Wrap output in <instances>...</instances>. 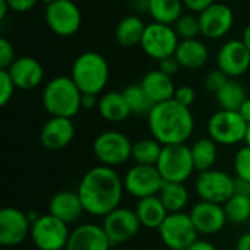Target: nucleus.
<instances>
[{
	"label": "nucleus",
	"instance_id": "obj_1",
	"mask_svg": "<svg viewBox=\"0 0 250 250\" xmlns=\"http://www.w3.org/2000/svg\"><path fill=\"white\" fill-rule=\"evenodd\" d=\"M125 192L123 177L117 170L101 164L89 168L78 186L85 212L103 218L120 207Z\"/></svg>",
	"mask_w": 250,
	"mask_h": 250
},
{
	"label": "nucleus",
	"instance_id": "obj_2",
	"mask_svg": "<svg viewBox=\"0 0 250 250\" xmlns=\"http://www.w3.org/2000/svg\"><path fill=\"white\" fill-rule=\"evenodd\" d=\"M146 119L152 138L164 146L186 144L195 130L190 108L179 104L174 98L155 104Z\"/></svg>",
	"mask_w": 250,
	"mask_h": 250
},
{
	"label": "nucleus",
	"instance_id": "obj_3",
	"mask_svg": "<svg viewBox=\"0 0 250 250\" xmlns=\"http://www.w3.org/2000/svg\"><path fill=\"white\" fill-rule=\"evenodd\" d=\"M41 101L51 117L73 119L82 108V92L70 76L62 75L47 82Z\"/></svg>",
	"mask_w": 250,
	"mask_h": 250
},
{
	"label": "nucleus",
	"instance_id": "obj_4",
	"mask_svg": "<svg viewBox=\"0 0 250 250\" xmlns=\"http://www.w3.org/2000/svg\"><path fill=\"white\" fill-rule=\"evenodd\" d=\"M110 76V69L105 57L95 51L79 54L70 70V78L82 94L98 95L104 91Z\"/></svg>",
	"mask_w": 250,
	"mask_h": 250
},
{
	"label": "nucleus",
	"instance_id": "obj_5",
	"mask_svg": "<svg viewBox=\"0 0 250 250\" xmlns=\"http://www.w3.org/2000/svg\"><path fill=\"white\" fill-rule=\"evenodd\" d=\"M133 142L119 130L101 132L92 142V152L101 166L116 168L132 158Z\"/></svg>",
	"mask_w": 250,
	"mask_h": 250
},
{
	"label": "nucleus",
	"instance_id": "obj_6",
	"mask_svg": "<svg viewBox=\"0 0 250 250\" xmlns=\"http://www.w3.org/2000/svg\"><path fill=\"white\" fill-rule=\"evenodd\" d=\"M157 168L163 176L164 182L185 183L196 170L190 146H188L186 144L163 146Z\"/></svg>",
	"mask_w": 250,
	"mask_h": 250
},
{
	"label": "nucleus",
	"instance_id": "obj_7",
	"mask_svg": "<svg viewBox=\"0 0 250 250\" xmlns=\"http://www.w3.org/2000/svg\"><path fill=\"white\" fill-rule=\"evenodd\" d=\"M207 129L209 138L215 144L231 146L245 142L248 122L242 117L239 111L218 110L209 117Z\"/></svg>",
	"mask_w": 250,
	"mask_h": 250
},
{
	"label": "nucleus",
	"instance_id": "obj_8",
	"mask_svg": "<svg viewBox=\"0 0 250 250\" xmlns=\"http://www.w3.org/2000/svg\"><path fill=\"white\" fill-rule=\"evenodd\" d=\"M29 237L38 250H64L70 237L69 224L51 214H44L31 226Z\"/></svg>",
	"mask_w": 250,
	"mask_h": 250
},
{
	"label": "nucleus",
	"instance_id": "obj_9",
	"mask_svg": "<svg viewBox=\"0 0 250 250\" xmlns=\"http://www.w3.org/2000/svg\"><path fill=\"white\" fill-rule=\"evenodd\" d=\"M163 245L170 250H188L199 237L189 214H168L158 229Z\"/></svg>",
	"mask_w": 250,
	"mask_h": 250
},
{
	"label": "nucleus",
	"instance_id": "obj_10",
	"mask_svg": "<svg viewBox=\"0 0 250 250\" xmlns=\"http://www.w3.org/2000/svg\"><path fill=\"white\" fill-rule=\"evenodd\" d=\"M236 177L221 170H207L198 173L195 180V192L201 201L224 205L234 195Z\"/></svg>",
	"mask_w": 250,
	"mask_h": 250
},
{
	"label": "nucleus",
	"instance_id": "obj_11",
	"mask_svg": "<svg viewBox=\"0 0 250 250\" xmlns=\"http://www.w3.org/2000/svg\"><path fill=\"white\" fill-rule=\"evenodd\" d=\"M180 44V38L176 34L173 25H166L160 22L148 23L141 41V47L146 56L155 60H163L176 54Z\"/></svg>",
	"mask_w": 250,
	"mask_h": 250
},
{
	"label": "nucleus",
	"instance_id": "obj_12",
	"mask_svg": "<svg viewBox=\"0 0 250 250\" xmlns=\"http://www.w3.org/2000/svg\"><path fill=\"white\" fill-rule=\"evenodd\" d=\"M164 183L166 182L157 166L135 164L126 171L123 177L125 190L136 199L157 196L161 192Z\"/></svg>",
	"mask_w": 250,
	"mask_h": 250
},
{
	"label": "nucleus",
	"instance_id": "obj_13",
	"mask_svg": "<svg viewBox=\"0 0 250 250\" xmlns=\"http://www.w3.org/2000/svg\"><path fill=\"white\" fill-rule=\"evenodd\" d=\"M45 22L56 35L72 37L82 25V13L73 0H56L45 7Z\"/></svg>",
	"mask_w": 250,
	"mask_h": 250
},
{
	"label": "nucleus",
	"instance_id": "obj_14",
	"mask_svg": "<svg viewBox=\"0 0 250 250\" xmlns=\"http://www.w3.org/2000/svg\"><path fill=\"white\" fill-rule=\"evenodd\" d=\"M103 229L113 246L130 242L141 230V223L135 209L122 208L111 211L103 218Z\"/></svg>",
	"mask_w": 250,
	"mask_h": 250
},
{
	"label": "nucleus",
	"instance_id": "obj_15",
	"mask_svg": "<svg viewBox=\"0 0 250 250\" xmlns=\"http://www.w3.org/2000/svg\"><path fill=\"white\" fill-rule=\"evenodd\" d=\"M217 66L230 79L245 75L250 67V50L243 40H230L224 42L217 54Z\"/></svg>",
	"mask_w": 250,
	"mask_h": 250
},
{
	"label": "nucleus",
	"instance_id": "obj_16",
	"mask_svg": "<svg viewBox=\"0 0 250 250\" xmlns=\"http://www.w3.org/2000/svg\"><path fill=\"white\" fill-rule=\"evenodd\" d=\"M189 217L196 231L202 236H214L220 233L229 223L224 207L207 201L196 202L190 208Z\"/></svg>",
	"mask_w": 250,
	"mask_h": 250
},
{
	"label": "nucleus",
	"instance_id": "obj_17",
	"mask_svg": "<svg viewBox=\"0 0 250 250\" xmlns=\"http://www.w3.org/2000/svg\"><path fill=\"white\" fill-rule=\"evenodd\" d=\"M31 233L28 214L18 208L6 207L0 211V243L3 246H18Z\"/></svg>",
	"mask_w": 250,
	"mask_h": 250
},
{
	"label": "nucleus",
	"instance_id": "obj_18",
	"mask_svg": "<svg viewBox=\"0 0 250 250\" xmlns=\"http://www.w3.org/2000/svg\"><path fill=\"white\" fill-rule=\"evenodd\" d=\"M201 35L209 40H218L226 37L234 23L233 10L224 3H214L199 15Z\"/></svg>",
	"mask_w": 250,
	"mask_h": 250
},
{
	"label": "nucleus",
	"instance_id": "obj_19",
	"mask_svg": "<svg viewBox=\"0 0 250 250\" xmlns=\"http://www.w3.org/2000/svg\"><path fill=\"white\" fill-rule=\"evenodd\" d=\"M76 129L72 119L50 117L40 132V142L45 149L60 151L69 146L75 138Z\"/></svg>",
	"mask_w": 250,
	"mask_h": 250
},
{
	"label": "nucleus",
	"instance_id": "obj_20",
	"mask_svg": "<svg viewBox=\"0 0 250 250\" xmlns=\"http://www.w3.org/2000/svg\"><path fill=\"white\" fill-rule=\"evenodd\" d=\"M111 246L103 226L85 223L70 231L64 250H110Z\"/></svg>",
	"mask_w": 250,
	"mask_h": 250
},
{
	"label": "nucleus",
	"instance_id": "obj_21",
	"mask_svg": "<svg viewBox=\"0 0 250 250\" xmlns=\"http://www.w3.org/2000/svg\"><path fill=\"white\" fill-rule=\"evenodd\" d=\"M18 89L31 91L41 85L44 79V69L38 60L31 56L16 57V60L6 69Z\"/></svg>",
	"mask_w": 250,
	"mask_h": 250
},
{
	"label": "nucleus",
	"instance_id": "obj_22",
	"mask_svg": "<svg viewBox=\"0 0 250 250\" xmlns=\"http://www.w3.org/2000/svg\"><path fill=\"white\" fill-rule=\"evenodd\" d=\"M85 212L78 190H60L53 195L48 204V214L66 224H73L81 220Z\"/></svg>",
	"mask_w": 250,
	"mask_h": 250
},
{
	"label": "nucleus",
	"instance_id": "obj_23",
	"mask_svg": "<svg viewBox=\"0 0 250 250\" xmlns=\"http://www.w3.org/2000/svg\"><path fill=\"white\" fill-rule=\"evenodd\" d=\"M141 86L148 94V97L152 100L154 104H160L168 100L174 98L176 86L171 79V76L166 75L164 72L158 70H149L144 75L141 81Z\"/></svg>",
	"mask_w": 250,
	"mask_h": 250
},
{
	"label": "nucleus",
	"instance_id": "obj_24",
	"mask_svg": "<svg viewBox=\"0 0 250 250\" xmlns=\"http://www.w3.org/2000/svg\"><path fill=\"white\" fill-rule=\"evenodd\" d=\"M135 212L138 215L141 226L148 230H158L168 215V211L166 209L158 195L138 199Z\"/></svg>",
	"mask_w": 250,
	"mask_h": 250
},
{
	"label": "nucleus",
	"instance_id": "obj_25",
	"mask_svg": "<svg viewBox=\"0 0 250 250\" xmlns=\"http://www.w3.org/2000/svg\"><path fill=\"white\" fill-rule=\"evenodd\" d=\"M174 56L182 67L195 70L202 67L208 62L209 51L202 41L193 38V40H182Z\"/></svg>",
	"mask_w": 250,
	"mask_h": 250
},
{
	"label": "nucleus",
	"instance_id": "obj_26",
	"mask_svg": "<svg viewBox=\"0 0 250 250\" xmlns=\"http://www.w3.org/2000/svg\"><path fill=\"white\" fill-rule=\"evenodd\" d=\"M97 108L100 116L111 123L125 122L132 114L123 92H117V91H108L103 94L100 97Z\"/></svg>",
	"mask_w": 250,
	"mask_h": 250
},
{
	"label": "nucleus",
	"instance_id": "obj_27",
	"mask_svg": "<svg viewBox=\"0 0 250 250\" xmlns=\"http://www.w3.org/2000/svg\"><path fill=\"white\" fill-rule=\"evenodd\" d=\"M146 25L136 15L125 16L116 26V40L122 47H135L141 44Z\"/></svg>",
	"mask_w": 250,
	"mask_h": 250
},
{
	"label": "nucleus",
	"instance_id": "obj_28",
	"mask_svg": "<svg viewBox=\"0 0 250 250\" xmlns=\"http://www.w3.org/2000/svg\"><path fill=\"white\" fill-rule=\"evenodd\" d=\"M192 158L198 173L214 168L218 158V144H215L211 138H201L192 146Z\"/></svg>",
	"mask_w": 250,
	"mask_h": 250
},
{
	"label": "nucleus",
	"instance_id": "obj_29",
	"mask_svg": "<svg viewBox=\"0 0 250 250\" xmlns=\"http://www.w3.org/2000/svg\"><path fill=\"white\" fill-rule=\"evenodd\" d=\"M158 196L164 204L166 209L168 211V214L183 212V209L189 204V190L185 186V183L166 182Z\"/></svg>",
	"mask_w": 250,
	"mask_h": 250
},
{
	"label": "nucleus",
	"instance_id": "obj_30",
	"mask_svg": "<svg viewBox=\"0 0 250 250\" xmlns=\"http://www.w3.org/2000/svg\"><path fill=\"white\" fill-rule=\"evenodd\" d=\"M215 100L221 110L239 111L243 103L248 100V92L239 81L229 79V82L215 94Z\"/></svg>",
	"mask_w": 250,
	"mask_h": 250
},
{
	"label": "nucleus",
	"instance_id": "obj_31",
	"mask_svg": "<svg viewBox=\"0 0 250 250\" xmlns=\"http://www.w3.org/2000/svg\"><path fill=\"white\" fill-rule=\"evenodd\" d=\"M183 7L185 4L182 0H149L148 13L154 22L174 25L183 15Z\"/></svg>",
	"mask_w": 250,
	"mask_h": 250
},
{
	"label": "nucleus",
	"instance_id": "obj_32",
	"mask_svg": "<svg viewBox=\"0 0 250 250\" xmlns=\"http://www.w3.org/2000/svg\"><path fill=\"white\" fill-rule=\"evenodd\" d=\"M163 146L157 139L154 138H145L133 142L132 148V160L135 164H142V166H157Z\"/></svg>",
	"mask_w": 250,
	"mask_h": 250
},
{
	"label": "nucleus",
	"instance_id": "obj_33",
	"mask_svg": "<svg viewBox=\"0 0 250 250\" xmlns=\"http://www.w3.org/2000/svg\"><path fill=\"white\" fill-rule=\"evenodd\" d=\"M122 92L126 98V103H127L132 114L148 117V114L151 113V110L154 108L155 104L148 97V94L144 91L141 83L139 85H129Z\"/></svg>",
	"mask_w": 250,
	"mask_h": 250
},
{
	"label": "nucleus",
	"instance_id": "obj_34",
	"mask_svg": "<svg viewBox=\"0 0 250 250\" xmlns=\"http://www.w3.org/2000/svg\"><path fill=\"white\" fill-rule=\"evenodd\" d=\"M223 207L229 223L243 224L250 220V196L234 193Z\"/></svg>",
	"mask_w": 250,
	"mask_h": 250
},
{
	"label": "nucleus",
	"instance_id": "obj_35",
	"mask_svg": "<svg viewBox=\"0 0 250 250\" xmlns=\"http://www.w3.org/2000/svg\"><path fill=\"white\" fill-rule=\"evenodd\" d=\"M176 34L182 40H193L201 34V23H199V16L193 13H186L182 15L177 22L173 25Z\"/></svg>",
	"mask_w": 250,
	"mask_h": 250
},
{
	"label": "nucleus",
	"instance_id": "obj_36",
	"mask_svg": "<svg viewBox=\"0 0 250 250\" xmlns=\"http://www.w3.org/2000/svg\"><path fill=\"white\" fill-rule=\"evenodd\" d=\"M234 173L237 179L250 182V146L245 145L242 146L234 157Z\"/></svg>",
	"mask_w": 250,
	"mask_h": 250
},
{
	"label": "nucleus",
	"instance_id": "obj_37",
	"mask_svg": "<svg viewBox=\"0 0 250 250\" xmlns=\"http://www.w3.org/2000/svg\"><path fill=\"white\" fill-rule=\"evenodd\" d=\"M16 85L13 83L9 72L6 69H0V105L4 107L12 100L15 94Z\"/></svg>",
	"mask_w": 250,
	"mask_h": 250
},
{
	"label": "nucleus",
	"instance_id": "obj_38",
	"mask_svg": "<svg viewBox=\"0 0 250 250\" xmlns=\"http://www.w3.org/2000/svg\"><path fill=\"white\" fill-rule=\"evenodd\" d=\"M229 79L230 78L223 70H220V69L211 70L205 76V88H207V91H209L212 94H217L229 82Z\"/></svg>",
	"mask_w": 250,
	"mask_h": 250
},
{
	"label": "nucleus",
	"instance_id": "obj_39",
	"mask_svg": "<svg viewBox=\"0 0 250 250\" xmlns=\"http://www.w3.org/2000/svg\"><path fill=\"white\" fill-rule=\"evenodd\" d=\"M15 60L16 57L12 42L6 38H0V69H9Z\"/></svg>",
	"mask_w": 250,
	"mask_h": 250
},
{
	"label": "nucleus",
	"instance_id": "obj_40",
	"mask_svg": "<svg viewBox=\"0 0 250 250\" xmlns=\"http://www.w3.org/2000/svg\"><path fill=\"white\" fill-rule=\"evenodd\" d=\"M174 100H176L179 104H182V105L190 108V105H192V104L195 103V100H196V92H195V89H193L192 86L183 85V86H179V88L176 89Z\"/></svg>",
	"mask_w": 250,
	"mask_h": 250
},
{
	"label": "nucleus",
	"instance_id": "obj_41",
	"mask_svg": "<svg viewBox=\"0 0 250 250\" xmlns=\"http://www.w3.org/2000/svg\"><path fill=\"white\" fill-rule=\"evenodd\" d=\"M180 67H182V66H180V63L177 62L176 56L166 57V59L160 60V70H161V72H164V73H166V75H168V76L176 75V73L179 72V69H180Z\"/></svg>",
	"mask_w": 250,
	"mask_h": 250
},
{
	"label": "nucleus",
	"instance_id": "obj_42",
	"mask_svg": "<svg viewBox=\"0 0 250 250\" xmlns=\"http://www.w3.org/2000/svg\"><path fill=\"white\" fill-rule=\"evenodd\" d=\"M182 1L188 10H190L192 13H198V15L215 3V0H182Z\"/></svg>",
	"mask_w": 250,
	"mask_h": 250
},
{
	"label": "nucleus",
	"instance_id": "obj_43",
	"mask_svg": "<svg viewBox=\"0 0 250 250\" xmlns=\"http://www.w3.org/2000/svg\"><path fill=\"white\" fill-rule=\"evenodd\" d=\"M6 1H7L10 10L18 12V13H23V12L31 10L37 4V1H40V0H6Z\"/></svg>",
	"mask_w": 250,
	"mask_h": 250
},
{
	"label": "nucleus",
	"instance_id": "obj_44",
	"mask_svg": "<svg viewBox=\"0 0 250 250\" xmlns=\"http://www.w3.org/2000/svg\"><path fill=\"white\" fill-rule=\"evenodd\" d=\"M98 95H94V94H82V108L85 110H92L95 107H98Z\"/></svg>",
	"mask_w": 250,
	"mask_h": 250
},
{
	"label": "nucleus",
	"instance_id": "obj_45",
	"mask_svg": "<svg viewBox=\"0 0 250 250\" xmlns=\"http://www.w3.org/2000/svg\"><path fill=\"white\" fill-rule=\"evenodd\" d=\"M234 193L237 195H245V196H250V182L242 180L236 177V183H234Z\"/></svg>",
	"mask_w": 250,
	"mask_h": 250
},
{
	"label": "nucleus",
	"instance_id": "obj_46",
	"mask_svg": "<svg viewBox=\"0 0 250 250\" xmlns=\"http://www.w3.org/2000/svg\"><path fill=\"white\" fill-rule=\"evenodd\" d=\"M188 250H218L215 248V245H212L211 242H208V240H201V239H198L190 248Z\"/></svg>",
	"mask_w": 250,
	"mask_h": 250
},
{
	"label": "nucleus",
	"instance_id": "obj_47",
	"mask_svg": "<svg viewBox=\"0 0 250 250\" xmlns=\"http://www.w3.org/2000/svg\"><path fill=\"white\" fill-rule=\"evenodd\" d=\"M234 250H250V231L242 234L237 242H236V249Z\"/></svg>",
	"mask_w": 250,
	"mask_h": 250
},
{
	"label": "nucleus",
	"instance_id": "obj_48",
	"mask_svg": "<svg viewBox=\"0 0 250 250\" xmlns=\"http://www.w3.org/2000/svg\"><path fill=\"white\" fill-rule=\"evenodd\" d=\"M239 113L242 114V117H243L248 123H250V97H248V100L243 103V105L240 107Z\"/></svg>",
	"mask_w": 250,
	"mask_h": 250
},
{
	"label": "nucleus",
	"instance_id": "obj_49",
	"mask_svg": "<svg viewBox=\"0 0 250 250\" xmlns=\"http://www.w3.org/2000/svg\"><path fill=\"white\" fill-rule=\"evenodd\" d=\"M133 6L139 12H148L149 9V0H133Z\"/></svg>",
	"mask_w": 250,
	"mask_h": 250
},
{
	"label": "nucleus",
	"instance_id": "obj_50",
	"mask_svg": "<svg viewBox=\"0 0 250 250\" xmlns=\"http://www.w3.org/2000/svg\"><path fill=\"white\" fill-rule=\"evenodd\" d=\"M10 7H9L7 1L6 0H0V19H4V16H6V13H7Z\"/></svg>",
	"mask_w": 250,
	"mask_h": 250
},
{
	"label": "nucleus",
	"instance_id": "obj_51",
	"mask_svg": "<svg viewBox=\"0 0 250 250\" xmlns=\"http://www.w3.org/2000/svg\"><path fill=\"white\" fill-rule=\"evenodd\" d=\"M242 40H243V42L248 45V48L250 50V23L245 28V31H243V38H242Z\"/></svg>",
	"mask_w": 250,
	"mask_h": 250
},
{
	"label": "nucleus",
	"instance_id": "obj_52",
	"mask_svg": "<svg viewBox=\"0 0 250 250\" xmlns=\"http://www.w3.org/2000/svg\"><path fill=\"white\" fill-rule=\"evenodd\" d=\"M245 142L246 145L250 146V123H248V130H246V138H245Z\"/></svg>",
	"mask_w": 250,
	"mask_h": 250
},
{
	"label": "nucleus",
	"instance_id": "obj_53",
	"mask_svg": "<svg viewBox=\"0 0 250 250\" xmlns=\"http://www.w3.org/2000/svg\"><path fill=\"white\" fill-rule=\"evenodd\" d=\"M40 1H42V3H45V4H50V3H53V1H56V0H40Z\"/></svg>",
	"mask_w": 250,
	"mask_h": 250
},
{
	"label": "nucleus",
	"instance_id": "obj_54",
	"mask_svg": "<svg viewBox=\"0 0 250 250\" xmlns=\"http://www.w3.org/2000/svg\"><path fill=\"white\" fill-rule=\"evenodd\" d=\"M119 250H127V249H119Z\"/></svg>",
	"mask_w": 250,
	"mask_h": 250
}]
</instances>
